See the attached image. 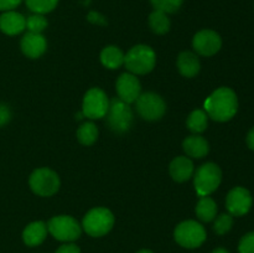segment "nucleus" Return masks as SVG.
<instances>
[{
  "instance_id": "obj_22",
  "label": "nucleus",
  "mask_w": 254,
  "mask_h": 253,
  "mask_svg": "<svg viewBox=\"0 0 254 253\" xmlns=\"http://www.w3.org/2000/svg\"><path fill=\"white\" fill-rule=\"evenodd\" d=\"M149 25L153 32L158 35H164L170 30V20L168 15L160 10H154L149 16Z\"/></svg>"
},
{
  "instance_id": "obj_31",
  "label": "nucleus",
  "mask_w": 254,
  "mask_h": 253,
  "mask_svg": "<svg viewBox=\"0 0 254 253\" xmlns=\"http://www.w3.org/2000/svg\"><path fill=\"white\" fill-rule=\"evenodd\" d=\"M21 0H0V10L1 11H10L20 5Z\"/></svg>"
},
{
  "instance_id": "obj_5",
  "label": "nucleus",
  "mask_w": 254,
  "mask_h": 253,
  "mask_svg": "<svg viewBox=\"0 0 254 253\" xmlns=\"http://www.w3.org/2000/svg\"><path fill=\"white\" fill-rule=\"evenodd\" d=\"M114 216L108 208L96 207L86 213L82 227L92 237H102L113 228Z\"/></svg>"
},
{
  "instance_id": "obj_26",
  "label": "nucleus",
  "mask_w": 254,
  "mask_h": 253,
  "mask_svg": "<svg viewBox=\"0 0 254 253\" xmlns=\"http://www.w3.org/2000/svg\"><path fill=\"white\" fill-rule=\"evenodd\" d=\"M150 2L155 10H160L165 14H173L180 9L184 0H150Z\"/></svg>"
},
{
  "instance_id": "obj_30",
  "label": "nucleus",
  "mask_w": 254,
  "mask_h": 253,
  "mask_svg": "<svg viewBox=\"0 0 254 253\" xmlns=\"http://www.w3.org/2000/svg\"><path fill=\"white\" fill-rule=\"evenodd\" d=\"M10 118H11V113H10L9 107L5 104H0V126L9 123Z\"/></svg>"
},
{
  "instance_id": "obj_23",
  "label": "nucleus",
  "mask_w": 254,
  "mask_h": 253,
  "mask_svg": "<svg viewBox=\"0 0 254 253\" xmlns=\"http://www.w3.org/2000/svg\"><path fill=\"white\" fill-rule=\"evenodd\" d=\"M207 114L202 109H196L193 111L190 116L188 117L186 121V126H188L189 130H191L195 134H200L206 130L207 128Z\"/></svg>"
},
{
  "instance_id": "obj_33",
  "label": "nucleus",
  "mask_w": 254,
  "mask_h": 253,
  "mask_svg": "<svg viewBox=\"0 0 254 253\" xmlns=\"http://www.w3.org/2000/svg\"><path fill=\"white\" fill-rule=\"evenodd\" d=\"M87 19H88L91 22H93V24H99V25L106 24V19H104L101 14H98V12H96V11L89 12L88 16H87Z\"/></svg>"
},
{
  "instance_id": "obj_1",
  "label": "nucleus",
  "mask_w": 254,
  "mask_h": 253,
  "mask_svg": "<svg viewBox=\"0 0 254 253\" xmlns=\"http://www.w3.org/2000/svg\"><path fill=\"white\" fill-rule=\"evenodd\" d=\"M238 111V98L235 91L228 87L216 89L205 102V112L216 122H227Z\"/></svg>"
},
{
  "instance_id": "obj_15",
  "label": "nucleus",
  "mask_w": 254,
  "mask_h": 253,
  "mask_svg": "<svg viewBox=\"0 0 254 253\" xmlns=\"http://www.w3.org/2000/svg\"><path fill=\"white\" fill-rule=\"evenodd\" d=\"M26 29V19L16 11H5L0 15V30L4 34L14 36Z\"/></svg>"
},
{
  "instance_id": "obj_19",
  "label": "nucleus",
  "mask_w": 254,
  "mask_h": 253,
  "mask_svg": "<svg viewBox=\"0 0 254 253\" xmlns=\"http://www.w3.org/2000/svg\"><path fill=\"white\" fill-rule=\"evenodd\" d=\"M184 151L191 158L201 159L206 156L210 150L207 140L200 135H191L184 140L183 143Z\"/></svg>"
},
{
  "instance_id": "obj_12",
  "label": "nucleus",
  "mask_w": 254,
  "mask_h": 253,
  "mask_svg": "<svg viewBox=\"0 0 254 253\" xmlns=\"http://www.w3.org/2000/svg\"><path fill=\"white\" fill-rule=\"evenodd\" d=\"M192 46L202 56H213L222 47L221 36L213 30H201L193 36Z\"/></svg>"
},
{
  "instance_id": "obj_24",
  "label": "nucleus",
  "mask_w": 254,
  "mask_h": 253,
  "mask_svg": "<svg viewBox=\"0 0 254 253\" xmlns=\"http://www.w3.org/2000/svg\"><path fill=\"white\" fill-rule=\"evenodd\" d=\"M98 138V129L92 122L83 123L77 130V139L83 145H92Z\"/></svg>"
},
{
  "instance_id": "obj_18",
  "label": "nucleus",
  "mask_w": 254,
  "mask_h": 253,
  "mask_svg": "<svg viewBox=\"0 0 254 253\" xmlns=\"http://www.w3.org/2000/svg\"><path fill=\"white\" fill-rule=\"evenodd\" d=\"M178 68L184 77H195L200 72V60L193 52L184 51L178 57Z\"/></svg>"
},
{
  "instance_id": "obj_11",
  "label": "nucleus",
  "mask_w": 254,
  "mask_h": 253,
  "mask_svg": "<svg viewBox=\"0 0 254 253\" xmlns=\"http://www.w3.org/2000/svg\"><path fill=\"white\" fill-rule=\"evenodd\" d=\"M253 198L250 191L245 188H233L226 198V207L232 216H245L252 207Z\"/></svg>"
},
{
  "instance_id": "obj_14",
  "label": "nucleus",
  "mask_w": 254,
  "mask_h": 253,
  "mask_svg": "<svg viewBox=\"0 0 254 253\" xmlns=\"http://www.w3.org/2000/svg\"><path fill=\"white\" fill-rule=\"evenodd\" d=\"M21 51L25 56L30 59H37L42 56L47 49L46 39L41 34H34V32H27L21 39Z\"/></svg>"
},
{
  "instance_id": "obj_13",
  "label": "nucleus",
  "mask_w": 254,
  "mask_h": 253,
  "mask_svg": "<svg viewBox=\"0 0 254 253\" xmlns=\"http://www.w3.org/2000/svg\"><path fill=\"white\" fill-rule=\"evenodd\" d=\"M116 89L118 98L128 104L134 103L141 93L140 82L133 73L121 74L117 79Z\"/></svg>"
},
{
  "instance_id": "obj_7",
  "label": "nucleus",
  "mask_w": 254,
  "mask_h": 253,
  "mask_svg": "<svg viewBox=\"0 0 254 253\" xmlns=\"http://www.w3.org/2000/svg\"><path fill=\"white\" fill-rule=\"evenodd\" d=\"M47 230L56 240L62 242H72L79 238L82 228L78 221L72 216H55L47 223Z\"/></svg>"
},
{
  "instance_id": "obj_29",
  "label": "nucleus",
  "mask_w": 254,
  "mask_h": 253,
  "mask_svg": "<svg viewBox=\"0 0 254 253\" xmlns=\"http://www.w3.org/2000/svg\"><path fill=\"white\" fill-rule=\"evenodd\" d=\"M240 253H254V232H250L242 237L238 245Z\"/></svg>"
},
{
  "instance_id": "obj_25",
  "label": "nucleus",
  "mask_w": 254,
  "mask_h": 253,
  "mask_svg": "<svg viewBox=\"0 0 254 253\" xmlns=\"http://www.w3.org/2000/svg\"><path fill=\"white\" fill-rule=\"evenodd\" d=\"M27 7L35 14H46L56 7L59 0H25Z\"/></svg>"
},
{
  "instance_id": "obj_32",
  "label": "nucleus",
  "mask_w": 254,
  "mask_h": 253,
  "mask_svg": "<svg viewBox=\"0 0 254 253\" xmlns=\"http://www.w3.org/2000/svg\"><path fill=\"white\" fill-rule=\"evenodd\" d=\"M56 253H81V251H79L78 246L73 245V243H66V245H62L56 251Z\"/></svg>"
},
{
  "instance_id": "obj_16",
  "label": "nucleus",
  "mask_w": 254,
  "mask_h": 253,
  "mask_svg": "<svg viewBox=\"0 0 254 253\" xmlns=\"http://www.w3.org/2000/svg\"><path fill=\"white\" fill-rule=\"evenodd\" d=\"M193 163L186 156H178L170 164V175L176 183L188 181L193 175Z\"/></svg>"
},
{
  "instance_id": "obj_3",
  "label": "nucleus",
  "mask_w": 254,
  "mask_h": 253,
  "mask_svg": "<svg viewBox=\"0 0 254 253\" xmlns=\"http://www.w3.org/2000/svg\"><path fill=\"white\" fill-rule=\"evenodd\" d=\"M107 126L116 134H124L133 124V112L130 106L118 97L109 101V108L106 114Z\"/></svg>"
},
{
  "instance_id": "obj_17",
  "label": "nucleus",
  "mask_w": 254,
  "mask_h": 253,
  "mask_svg": "<svg viewBox=\"0 0 254 253\" xmlns=\"http://www.w3.org/2000/svg\"><path fill=\"white\" fill-rule=\"evenodd\" d=\"M47 231L49 230H47L46 223L42 221H36L25 227L24 232H22V240H24L25 245L35 247L44 242L47 236Z\"/></svg>"
},
{
  "instance_id": "obj_10",
  "label": "nucleus",
  "mask_w": 254,
  "mask_h": 253,
  "mask_svg": "<svg viewBox=\"0 0 254 253\" xmlns=\"http://www.w3.org/2000/svg\"><path fill=\"white\" fill-rule=\"evenodd\" d=\"M109 108V99L101 88H91L87 91L82 103V114L89 119H99L106 117Z\"/></svg>"
},
{
  "instance_id": "obj_6",
  "label": "nucleus",
  "mask_w": 254,
  "mask_h": 253,
  "mask_svg": "<svg viewBox=\"0 0 254 253\" xmlns=\"http://www.w3.org/2000/svg\"><path fill=\"white\" fill-rule=\"evenodd\" d=\"M174 237L181 247L197 248L206 241V230L201 223L188 220L176 226Z\"/></svg>"
},
{
  "instance_id": "obj_34",
  "label": "nucleus",
  "mask_w": 254,
  "mask_h": 253,
  "mask_svg": "<svg viewBox=\"0 0 254 253\" xmlns=\"http://www.w3.org/2000/svg\"><path fill=\"white\" fill-rule=\"evenodd\" d=\"M247 145H248V148L254 150V126L251 129L250 133H248V135H247Z\"/></svg>"
},
{
  "instance_id": "obj_20",
  "label": "nucleus",
  "mask_w": 254,
  "mask_h": 253,
  "mask_svg": "<svg viewBox=\"0 0 254 253\" xmlns=\"http://www.w3.org/2000/svg\"><path fill=\"white\" fill-rule=\"evenodd\" d=\"M124 56L122 50L117 46H107L101 52V62L109 69H117L124 64Z\"/></svg>"
},
{
  "instance_id": "obj_27",
  "label": "nucleus",
  "mask_w": 254,
  "mask_h": 253,
  "mask_svg": "<svg viewBox=\"0 0 254 253\" xmlns=\"http://www.w3.org/2000/svg\"><path fill=\"white\" fill-rule=\"evenodd\" d=\"M47 27V20L44 15L34 14L26 19V29L29 32L34 34H41Z\"/></svg>"
},
{
  "instance_id": "obj_36",
  "label": "nucleus",
  "mask_w": 254,
  "mask_h": 253,
  "mask_svg": "<svg viewBox=\"0 0 254 253\" xmlns=\"http://www.w3.org/2000/svg\"><path fill=\"white\" fill-rule=\"evenodd\" d=\"M138 253H153V252H151L150 250H141V251H139Z\"/></svg>"
},
{
  "instance_id": "obj_9",
  "label": "nucleus",
  "mask_w": 254,
  "mask_h": 253,
  "mask_svg": "<svg viewBox=\"0 0 254 253\" xmlns=\"http://www.w3.org/2000/svg\"><path fill=\"white\" fill-rule=\"evenodd\" d=\"M135 107L139 116L146 121H158L166 111V104L164 99L153 92L140 93V96L135 101Z\"/></svg>"
},
{
  "instance_id": "obj_28",
  "label": "nucleus",
  "mask_w": 254,
  "mask_h": 253,
  "mask_svg": "<svg viewBox=\"0 0 254 253\" xmlns=\"http://www.w3.org/2000/svg\"><path fill=\"white\" fill-rule=\"evenodd\" d=\"M233 217L230 213H222L218 216L213 223V230L217 235H226L232 228Z\"/></svg>"
},
{
  "instance_id": "obj_21",
  "label": "nucleus",
  "mask_w": 254,
  "mask_h": 253,
  "mask_svg": "<svg viewBox=\"0 0 254 253\" xmlns=\"http://www.w3.org/2000/svg\"><path fill=\"white\" fill-rule=\"evenodd\" d=\"M196 215L202 222H211L217 215V205L210 196H202L196 205Z\"/></svg>"
},
{
  "instance_id": "obj_35",
  "label": "nucleus",
  "mask_w": 254,
  "mask_h": 253,
  "mask_svg": "<svg viewBox=\"0 0 254 253\" xmlns=\"http://www.w3.org/2000/svg\"><path fill=\"white\" fill-rule=\"evenodd\" d=\"M212 253H230V252H228L227 250H225V248H216Z\"/></svg>"
},
{
  "instance_id": "obj_4",
  "label": "nucleus",
  "mask_w": 254,
  "mask_h": 253,
  "mask_svg": "<svg viewBox=\"0 0 254 253\" xmlns=\"http://www.w3.org/2000/svg\"><path fill=\"white\" fill-rule=\"evenodd\" d=\"M222 181V171L218 165L213 163H206L196 170L193 175V185L200 197L208 196L217 190Z\"/></svg>"
},
{
  "instance_id": "obj_2",
  "label": "nucleus",
  "mask_w": 254,
  "mask_h": 253,
  "mask_svg": "<svg viewBox=\"0 0 254 253\" xmlns=\"http://www.w3.org/2000/svg\"><path fill=\"white\" fill-rule=\"evenodd\" d=\"M156 63V54L150 46L136 45L124 56V64L133 74H146L153 71Z\"/></svg>"
},
{
  "instance_id": "obj_8",
  "label": "nucleus",
  "mask_w": 254,
  "mask_h": 253,
  "mask_svg": "<svg viewBox=\"0 0 254 253\" xmlns=\"http://www.w3.org/2000/svg\"><path fill=\"white\" fill-rule=\"evenodd\" d=\"M29 185L36 195L52 196L59 191L60 178L51 169L40 168L30 175Z\"/></svg>"
}]
</instances>
